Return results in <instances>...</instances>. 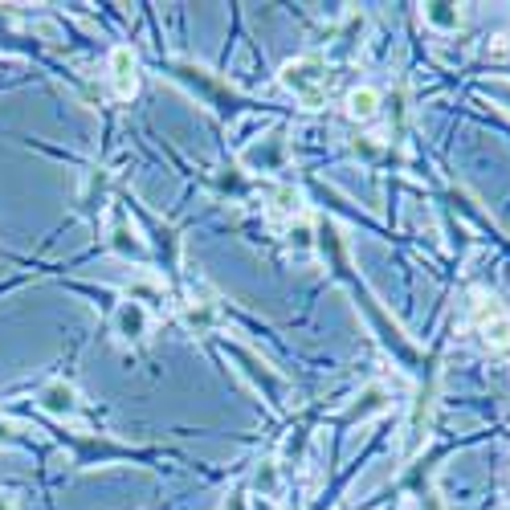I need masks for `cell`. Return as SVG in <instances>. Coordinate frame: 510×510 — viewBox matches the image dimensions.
Masks as SVG:
<instances>
[{
  "label": "cell",
  "mask_w": 510,
  "mask_h": 510,
  "mask_svg": "<svg viewBox=\"0 0 510 510\" xmlns=\"http://www.w3.org/2000/svg\"><path fill=\"white\" fill-rule=\"evenodd\" d=\"M282 82H286V86H291L302 103H318V98L327 94V66L315 62V58H302V62L286 66Z\"/></svg>",
  "instance_id": "cell-1"
},
{
  "label": "cell",
  "mask_w": 510,
  "mask_h": 510,
  "mask_svg": "<svg viewBox=\"0 0 510 510\" xmlns=\"http://www.w3.org/2000/svg\"><path fill=\"white\" fill-rule=\"evenodd\" d=\"M478 327H482L486 339H494V344H510V315L498 302H478Z\"/></svg>",
  "instance_id": "cell-2"
},
{
  "label": "cell",
  "mask_w": 510,
  "mask_h": 510,
  "mask_svg": "<svg viewBox=\"0 0 510 510\" xmlns=\"http://www.w3.org/2000/svg\"><path fill=\"white\" fill-rule=\"evenodd\" d=\"M41 408H45V413H53V416H70L74 408H78V405H74V388L62 384V380H58V384H49L41 392Z\"/></svg>",
  "instance_id": "cell-3"
},
{
  "label": "cell",
  "mask_w": 510,
  "mask_h": 510,
  "mask_svg": "<svg viewBox=\"0 0 510 510\" xmlns=\"http://www.w3.org/2000/svg\"><path fill=\"white\" fill-rule=\"evenodd\" d=\"M115 86L119 94H135V58L131 49H115Z\"/></svg>",
  "instance_id": "cell-4"
},
{
  "label": "cell",
  "mask_w": 510,
  "mask_h": 510,
  "mask_svg": "<svg viewBox=\"0 0 510 510\" xmlns=\"http://www.w3.org/2000/svg\"><path fill=\"white\" fill-rule=\"evenodd\" d=\"M380 106V94L376 90H352V98H347V115L352 119H371Z\"/></svg>",
  "instance_id": "cell-5"
},
{
  "label": "cell",
  "mask_w": 510,
  "mask_h": 510,
  "mask_svg": "<svg viewBox=\"0 0 510 510\" xmlns=\"http://www.w3.org/2000/svg\"><path fill=\"white\" fill-rule=\"evenodd\" d=\"M119 327H123L127 335H139V331H143V310L135 307V302H127L123 315H119Z\"/></svg>",
  "instance_id": "cell-6"
},
{
  "label": "cell",
  "mask_w": 510,
  "mask_h": 510,
  "mask_svg": "<svg viewBox=\"0 0 510 510\" xmlns=\"http://www.w3.org/2000/svg\"><path fill=\"white\" fill-rule=\"evenodd\" d=\"M445 9H449V4H433V9H429V21H437V25H449V21H458L453 13H445Z\"/></svg>",
  "instance_id": "cell-7"
}]
</instances>
